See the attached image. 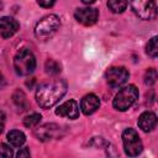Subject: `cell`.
Masks as SVG:
<instances>
[{
	"instance_id": "obj_1",
	"label": "cell",
	"mask_w": 158,
	"mask_h": 158,
	"mask_svg": "<svg viewBox=\"0 0 158 158\" xmlns=\"http://www.w3.org/2000/svg\"><path fill=\"white\" fill-rule=\"evenodd\" d=\"M67 93V83L63 79L46 81L37 88L36 101L43 109L54 106Z\"/></svg>"
},
{
	"instance_id": "obj_2",
	"label": "cell",
	"mask_w": 158,
	"mask_h": 158,
	"mask_svg": "<svg viewBox=\"0 0 158 158\" xmlns=\"http://www.w3.org/2000/svg\"><path fill=\"white\" fill-rule=\"evenodd\" d=\"M14 68L16 73L22 77L30 75L31 73H33L36 68V58L33 53L27 48L20 49L14 58Z\"/></svg>"
},
{
	"instance_id": "obj_3",
	"label": "cell",
	"mask_w": 158,
	"mask_h": 158,
	"mask_svg": "<svg viewBox=\"0 0 158 158\" xmlns=\"http://www.w3.org/2000/svg\"><path fill=\"white\" fill-rule=\"evenodd\" d=\"M59 26H60V20L57 15L54 14L47 15L37 22L35 27V35L40 40H48L57 32Z\"/></svg>"
},
{
	"instance_id": "obj_4",
	"label": "cell",
	"mask_w": 158,
	"mask_h": 158,
	"mask_svg": "<svg viewBox=\"0 0 158 158\" xmlns=\"http://www.w3.org/2000/svg\"><path fill=\"white\" fill-rule=\"evenodd\" d=\"M138 99V90L135 85H127L122 88L115 96L112 105L117 111L128 110Z\"/></svg>"
},
{
	"instance_id": "obj_5",
	"label": "cell",
	"mask_w": 158,
	"mask_h": 158,
	"mask_svg": "<svg viewBox=\"0 0 158 158\" xmlns=\"http://www.w3.org/2000/svg\"><path fill=\"white\" fill-rule=\"evenodd\" d=\"M122 143H123L125 153L127 156H130V157L138 156L143 149L142 141H141L137 131L133 130V128H126L123 131V133H122Z\"/></svg>"
},
{
	"instance_id": "obj_6",
	"label": "cell",
	"mask_w": 158,
	"mask_h": 158,
	"mask_svg": "<svg viewBox=\"0 0 158 158\" xmlns=\"http://www.w3.org/2000/svg\"><path fill=\"white\" fill-rule=\"evenodd\" d=\"M131 9L142 20H151L156 15L154 0H131Z\"/></svg>"
},
{
	"instance_id": "obj_7",
	"label": "cell",
	"mask_w": 158,
	"mask_h": 158,
	"mask_svg": "<svg viewBox=\"0 0 158 158\" xmlns=\"http://www.w3.org/2000/svg\"><path fill=\"white\" fill-rule=\"evenodd\" d=\"M128 77H130V74H128L127 69L123 67H110L105 73L107 84L114 89L121 88L127 81Z\"/></svg>"
},
{
	"instance_id": "obj_8",
	"label": "cell",
	"mask_w": 158,
	"mask_h": 158,
	"mask_svg": "<svg viewBox=\"0 0 158 158\" xmlns=\"http://www.w3.org/2000/svg\"><path fill=\"white\" fill-rule=\"evenodd\" d=\"M74 17L78 22H80L84 26H91L98 21L99 11L94 7H81L77 9Z\"/></svg>"
},
{
	"instance_id": "obj_9",
	"label": "cell",
	"mask_w": 158,
	"mask_h": 158,
	"mask_svg": "<svg viewBox=\"0 0 158 158\" xmlns=\"http://www.w3.org/2000/svg\"><path fill=\"white\" fill-rule=\"evenodd\" d=\"M56 114L60 117H67L70 120H75L79 116V106L75 100H68L59 105L56 110Z\"/></svg>"
},
{
	"instance_id": "obj_10",
	"label": "cell",
	"mask_w": 158,
	"mask_h": 158,
	"mask_svg": "<svg viewBox=\"0 0 158 158\" xmlns=\"http://www.w3.org/2000/svg\"><path fill=\"white\" fill-rule=\"evenodd\" d=\"M19 27L20 25L14 17H10V16L0 17V35L2 38L12 37L17 32Z\"/></svg>"
},
{
	"instance_id": "obj_11",
	"label": "cell",
	"mask_w": 158,
	"mask_h": 158,
	"mask_svg": "<svg viewBox=\"0 0 158 158\" xmlns=\"http://www.w3.org/2000/svg\"><path fill=\"white\" fill-rule=\"evenodd\" d=\"M100 106V100L95 94H86L80 102V109L84 115L94 114Z\"/></svg>"
},
{
	"instance_id": "obj_12",
	"label": "cell",
	"mask_w": 158,
	"mask_h": 158,
	"mask_svg": "<svg viewBox=\"0 0 158 158\" xmlns=\"http://www.w3.org/2000/svg\"><path fill=\"white\" fill-rule=\"evenodd\" d=\"M138 126L144 132H151L152 130H154L157 126L156 114H153L151 111H146V112L141 114V116L138 117Z\"/></svg>"
},
{
	"instance_id": "obj_13",
	"label": "cell",
	"mask_w": 158,
	"mask_h": 158,
	"mask_svg": "<svg viewBox=\"0 0 158 158\" xmlns=\"http://www.w3.org/2000/svg\"><path fill=\"white\" fill-rule=\"evenodd\" d=\"M58 128L59 127L57 125H53V123L49 125V123H47V125H43V126L36 128L35 130V136L38 139H41V141H48V139H51V138L54 137V135L58 131Z\"/></svg>"
},
{
	"instance_id": "obj_14",
	"label": "cell",
	"mask_w": 158,
	"mask_h": 158,
	"mask_svg": "<svg viewBox=\"0 0 158 158\" xmlns=\"http://www.w3.org/2000/svg\"><path fill=\"white\" fill-rule=\"evenodd\" d=\"M7 141L14 147H21L26 141V136L23 132L19 131V130H12L7 133Z\"/></svg>"
},
{
	"instance_id": "obj_15",
	"label": "cell",
	"mask_w": 158,
	"mask_h": 158,
	"mask_svg": "<svg viewBox=\"0 0 158 158\" xmlns=\"http://www.w3.org/2000/svg\"><path fill=\"white\" fill-rule=\"evenodd\" d=\"M128 0H107L109 9L115 14H121L126 10Z\"/></svg>"
},
{
	"instance_id": "obj_16",
	"label": "cell",
	"mask_w": 158,
	"mask_h": 158,
	"mask_svg": "<svg viewBox=\"0 0 158 158\" xmlns=\"http://www.w3.org/2000/svg\"><path fill=\"white\" fill-rule=\"evenodd\" d=\"M41 118H42V116L40 115V114H37V112H33V114H31V115H27L25 118H23V125L26 126V127H36L40 122H41Z\"/></svg>"
},
{
	"instance_id": "obj_17",
	"label": "cell",
	"mask_w": 158,
	"mask_h": 158,
	"mask_svg": "<svg viewBox=\"0 0 158 158\" xmlns=\"http://www.w3.org/2000/svg\"><path fill=\"white\" fill-rule=\"evenodd\" d=\"M44 68H46V72L48 74H51V75H57V74L60 73V64L58 62L53 60V59L47 60Z\"/></svg>"
},
{
	"instance_id": "obj_18",
	"label": "cell",
	"mask_w": 158,
	"mask_h": 158,
	"mask_svg": "<svg viewBox=\"0 0 158 158\" xmlns=\"http://www.w3.org/2000/svg\"><path fill=\"white\" fill-rule=\"evenodd\" d=\"M146 53H147L149 57H152V58H156V57H157V54H158L157 37H152V38L148 41V43H147V46H146Z\"/></svg>"
},
{
	"instance_id": "obj_19",
	"label": "cell",
	"mask_w": 158,
	"mask_h": 158,
	"mask_svg": "<svg viewBox=\"0 0 158 158\" xmlns=\"http://www.w3.org/2000/svg\"><path fill=\"white\" fill-rule=\"evenodd\" d=\"M157 80V72L153 68H149L144 74V83L147 85H153Z\"/></svg>"
},
{
	"instance_id": "obj_20",
	"label": "cell",
	"mask_w": 158,
	"mask_h": 158,
	"mask_svg": "<svg viewBox=\"0 0 158 158\" xmlns=\"http://www.w3.org/2000/svg\"><path fill=\"white\" fill-rule=\"evenodd\" d=\"M12 149L7 146V144H5V143H1L0 144V158H10V157H12Z\"/></svg>"
},
{
	"instance_id": "obj_21",
	"label": "cell",
	"mask_w": 158,
	"mask_h": 158,
	"mask_svg": "<svg viewBox=\"0 0 158 158\" xmlns=\"http://www.w3.org/2000/svg\"><path fill=\"white\" fill-rule=\"evenodd\" d=\"M56 0H37V4L42 7H52Z\"/></svg>"
},
{
	"instance_id": "obj_22",
	"label": "cell",
	"mask_w": 158,
	"mask_h": 158,
	"mask_svg": "<svg viewBox=\"0 0 158 158\" xmlns=\"http://www.w3.org/2000/svg\"><path fill=\"white\" fill-rule=\"evenodd\" d=\"M16 156H17L19 158H21V157H30V151H28L27 148H22L21 151L17 152Z\"/></svg>"
},
{
	"instance_id": "obj_23",
	"label": "cell",
	"mask_w": 158,
	"mask_h": 158,
	"mask_svg": "<svg viewBox=\"0 0 158 158\" xmlns=\"http://www.w3.org/2000/svg\"><path fill=\"white\" fill-rule=\"evenodd\" d=\"M4 126H5V114L0 111V133L4 131Z\"/></svg>"
},
{
	"instance_id": "obj_24",
	"label": "cell",
	"mask_w": 158,
	"mask_h": 158,
	"mask_svg": "<svg viewBox=\"0 0 158 158\" xmlns=\"http://www.w3.org/2000/svg\"><path fill=\"white\" fill-rule=\"evenodd\" d=\"M95 0H81V2L83 4H85V5H90V4H93Z\"/></svg>"
}]
</instances>
